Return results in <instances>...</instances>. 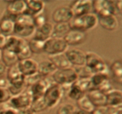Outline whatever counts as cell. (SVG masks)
<instances>
[{"label": "cell", "mask_w": 122, "mask_h": 114, "mask_svg": "<svg viewBox=\"0 0 122 114\" xmlns=\"http://www.w3.org/2000/svg\"><path fill=\"white\" fill-rule=\"evenodd\" d=\"M52 78L55 83L62 87H70L79 78L77 72L74 68L57 69L52 75Z\"/></svg>", "instance_id": "4"}, {"label": "cell", "mask_w": 122, "mask_h": 114, "mask_svg": "<svg viewBox=\"0 0 122 114\" xmlns=\"http://www.w3.org/2000/svg\"><path fill=\"white\" fill-rule=\"evenodd\" d=\"M33 20H34V23L36 27L38 28L48 22L47 15L44 11L40 14L33 17Z\"/></svg>", "instance_id": "36"}, {"label": "cell", "mask_w": 122, "mask_h": 114, "mask_svg": "<svg viewBox=\"0 0 122 114\" xmlns=\"http://www.w3.org/2000/svg\"><path fill=\"white\" fill-rule=\"evenodd\" d=\"M7 67L2 61H0V76H2L7 72Z\"/></svg>", "instance_id": "45"}, {"label": "cell", "mask_w": 122, "mask_h": 114, "mask_svg": "<svg viewBox=\"0 0 122 114\" xmlns=\"http://www.w3.org/2000/svg\"><path fill=\"white\" fill-rule=\"evenodd\" d=\"M8 3L7 6V13L14 17L25 13L27 10V4L24 0L6 1Z\"/></svg>", "instance_id": "18"}, {"label": "cell", "mask_w": 122, "mask_h": 114, "mask_svg": "<svg viewBox=\"0 0 122 114\" xmlns=\"http://www.w3.org/2000/svg\"><path fill=\"white\" fill-rule=\"evenodd\" d=\"M69 45L63 38L51 37L44 42V52L48 55L63 53L67 51Z\"/></svg>", "instance_id": "7"}, {"label": "cell", "mask_w": 122, "mask_h": 114, "mask_svg": "<svg viewBox=\"0 0 122 114\" xmlns=\"http://www.w3.org/2000/svg\"><path fill=\"white\" fill-rule=\"evenodd\" d=\"M7 79L10 85L20 89H26L25 84V76L19 70L17 64L8 68L7 71Z\"/></svg>", "instance_id": "9"}, {"label": "cell", "mask_w": 122, "mask_h": 114, "mask_svg": "<svg viewBox=\"0 0 122 114\" xmlns=\"http://www.w3.org/2000/svg\"><path fill=\"white\" fill-rule=\"evenodd\" d=\"M109 108L107 106L96 107L91 114H109Z\"/></svg>", "instance_id": "41"}, {"label": "cell", "mask_w": 122, "mask_h": 114, "mask_svg": "<svg viewBox=\"0 0 122 114\" xmlns=\"http://www.w3.org/2000/svg\"><path fill=\"white\" fill-rule=\"evenodd\" d=\"M43 78H44V77H42L38 72L35 74L32 75V76L25 77V86H26V87H29Z\"/></svg>", "instance_id": "38"}, {"label": "cell", "mask_w": 122, "mask_h": 114, "mask_svg": "<svg viewBox=\"0 0 122 114\" xmlns=\"http://www.w3.org/2000/svg\"><path fill=\"white\" fill-rule=\"evenodd\" d=\"M30 108H32L33 111L35 114L36 113L42 112H44L46 109H48V108L46 107L44 99H43V97L35 100L32 101Z\"/></svg>", "instance_id": "34"}, {"label": "cell", "mask_w": 122, "mask_h": 114, "mask_svg": "<svg viewBox=\"0 0 122 114\" xmlns=\"http://www.w3.org/2000/svg\"><path fill=\"white\" fill-rule=\"evenodd\" d=\"M91 113L87 112L84 111L83 110H81L80 109H76L75 112H74L73 114H91Z\"/></svg>", "instance_id": "47"}, {"label": "cell", "mask_w": 122, "mask_h": 114, "mask_svg": "<svg viewBox=\"0 0 122 114\" xmlns=\"http://www.w3.org/2000/svg\"><path fill=\"white\" fill-rule=\"evenodd\" d=\"M85 66L94 74L107 73L108 67L104 59L99 55L93 52L86 53Z\"/></svg>", "instance_id": "5"}, {"label": "cell", "mask_w": 122, "mask_h": 114, "mask_svg": "<svg viewBox=\"0 0 122 114\" xmlns=\"http://www.w3.org/2000/svg\"><path fill=\"white\" fill-rule=\"evenodd\" d=\"M74 69L77 72L79 78H89L92 75V73L85 65L83 66H76V68Z\"/></svg>", "instance_id": "37"}, {"label": "cell", "mask_w": 122, "mask_h": 114, "mask_svg": "<svg viewBox=\"0 0 122 114\" xmlns=\"http://www.w3.org/2000/svg\"><path fill=\"white\" fill-rule=\"evenodd\" d=\"M57 70L54 64L49 59L44 60L38 64V72L43 77L52 76V74Z\"/></svg>", "instance_id": "26"}, {"label": "cell", "mask_w": 122, "mask_h": 114, "mask_svg": "<svg viewBox=\"0 0 122 114\" xmlns=\"http://www.w3.org/2000/svg\"><path fill=\"white\" fill-rule=\"evenodd\" d=\"M15 17L10 14H5L0 20V30L5 36H12L14 33Z\"/></svg>", "instance_id": "17"}, {"label": "cell", "mask_w": 122, "mask_h": 114, "mask_svg": "<svg viewBox=\"0 0 122 114\" xmlns=\"http://www.w3.org/2000/svg\"><path fill=\"white\" fill-rule=\"evenodd\" d=\"M107 103L108 108H117L122 106V91L119 90H110L106 93Z\"/></svg>", "instance_id": "22"}, {"label": "cell", "mask_w": 122, "mask_h": 114, "mask_svg": "<svg viewBox=\"0 0 122 114\" xmlns=\"http://www.w3.org/2000/svg\"><path fill=\"white\" fill-rule=\"evenodd\" d=\"M17 66L20 72L25 77L38 73V63L32 58L20 61Z\"/></svg>", "instance_id": "16"}, {"label": "cell", "mask_w": 122, "mask_h": 114, "mask_svg": "<svg viewBox=\"0 0 122 114\" xmlns=\"http://www.w3.org/2000/svg\"><path fill=\"white\" fill-rule=\"evenodd\" d=\"M0 34H1V30H0Z\"/></svg>", "instance_id": "50"}, {"label": "cell", "mask_w": 122, "mask_h": 114, "mask_svg": "<svg viewBox=\"0 0 122 114\" xmlns=\"http://www.w3.org/2000/svg\"><path fill=\"white\" fill-rule=\"evenodd\" d=\"M93 10L98 17L114 15L116 11L114 2L106 0L93 1Z\"/></svg>", "instance_id": "10"}, {"label": "cell", "mask_w": 122, "mask_h": 114, "mask_svg": "<svg viewBox=\"0 0 122 114\" xmlns=\"http://www.w3.org/2000/svg\"><path fill=\"white\" fill-rule=\"evenodd\" d=\"M70 8L74 17L89 14L93 9V1L79 0L74 1L70 6Z\"/></svg>", "instance_id": "12"}, {"label": "cell", "mask_w": 122, "mask_h": 114, "mask_svg": "<svg viewBox=\"0 0 122 114\" xmlns=\"http://www.w3.org/2000/svg\"><path fill=\"white\" fill-rule=\"evenodd\" d=\"M75 83L81 89L83 92L86 93L90 90H92L90 77L89 78H79Z\"/></svg>", "instance_id": "32"}, {"label": "cell", "mask_w": 122, "mask_h": 114, "mask_svg": "<svg viewBox=\"0 0 122 114\" xmlns=\"http://www.w3.org/2000/svg\"><path fill=\"white\" fill-rule=\"evenodd\" d=\"M74 15L70 7L62 6L56 8L54 11L52 19L56 23H69L73 18Z\"/></svg>", "instance_id": "15"}, {"label": "cell", "mask_w": 122, "mask_h": 114, "mask_svg": "<svg viewBox=\"0 0 122 114\" xmlns=\"http://www.w3.org/2000/svg\"><path fill=\"white\" fill-rule=\"evenodd\" d=\"M71 30L85 32L95 28L98 24V18L94 13L73 17L69 23Z\"/></svg>", "instance_id": "3"}, {"label": "cell", "mask_w": 122, "mask_h": 114, "mask_svg": "<svg viewBox=\"0 0 122 114\" xmlns=\"http://www.w3.org/2000/svg\"><path fill=\"white\" fill-rule=\"evenodd\" d=\"M85 95V93L83 92L81 90V89L77 86H76L75 83H73L69 87V90L67 94L69 98L72 100H75L76 101Z\"/></svg>", "instance_id": "33"}, {"label": "cell", "mask_w": 122, "mask_h": 114, "mask_svg": "<svg viewBox=\"0 0 122 114\" xmlns=\"http://www.w3.org/2000/svg\"><path fill=\"white\" fill-rule=\"evenodd\" d=\"M10 83L7 78L4 77H0V87L8 88L9 86Z\"/></svg>", "instance_id": "44"}, {"label": "cell", "mask_w": 122, "mask_h": 114, "mask_svg": "<svg viewBox=\"0 0 122 114\" xmlns=\"http://www.w3.org/2000/svg\"><path fill=\"white\" fill-rule=\"evenodd\" d=\"M45 42L32 38L28 42V45L31 52L33 53H41L44 52Z\"/></svg>", "instance_id": "31"}, {"label": "cell", "mask_w": 122, "mask_h": 114, "mask_svg": "<svg viewBox=\"0 0 122 114\" xmlns=\"http://www.w3.org/2000/svg\"><path fill=\"white\" fill-rule=\"evenodd\" d=\"M88 98L95 107L106 106V94L98 89H92L86 93Z\"/></svg>", "instance_id": "20"}, {"label": "cell", "mask_w": 122, "mask_h": 114, "mask_svg": "<svg viewBox=\"0 0 122 114\" xmlns=\"http://www.w3.org/2000/svg\"><path fill=\"white\" fill-rule=\"evenodd\" d=\"M0 114H17V110L11 108L7 103L0 104Z\"/></svg>", "instance_id": "40"}, {"label": "cell", "mask_w": 122, "mask_h": 114, "mask_svg": "<svg viewBox=\"0 0 122 114\" xmlns=\"http://www.w3.org/2000/svg\"><path fill=\"white\" fill-rule=\"evenodd\" d=\"M90 79L92 89H98L106 94L112 90L107 73L94 74L91 76Z\"/></svg>", "instance_id": "11"}, {"label": "cell", "mask_w": 122, "mask_h": 114, "mask_svg": "<svg viewBox=\"0 0 122 114\" xmlns=\"http://www.w3.org/2000/svg\"><path fill=\"white\" fill-rule=\"evenodd\" d=\"M71 30L69 23H56L54 26L52 36L55 38H63Z\"/></svg>", "instance_id": "28"}, {"label": "cell", "mask_w": 122, "mask_h": 114, "mask_svg": "<svg viewBox=\"0 0 122 114\" xmlns=\"http://www.w3.org/2000/svg\"><path fill=\"white\" fill-rule=\"evenodd\" d=\"M7 42V37L2 34H0V49H3Z\"/></svg>", "instance_id": "43"}, {"label": "cell", "mask_w": 122, "mask_h": 114, "mask_svg": "<svg viewBox=\"0 0 122 114\" xmlns=\"http://www.w3.org/2000/svg\"><path fill=\"white\" fill-rule=\"evenodd\" d=\"M53 28V25L48 21L41 27L36 28L35 33L32 38L45 42L52 36Z\"/></svg>", "instance_id": "21"}, {"label": "cell", "mask_w": 122, "mask_h": 114, "mask_svg": "<svg viewBox=\"0 0 122 114\" xmlns=\"http://www.w3.org/2000/svg\"><path fill=\"white\" fill-rule=\"evenodd\" d=\"M32 102V97L29 91L25 90L17 96H12L7 104L9 106L15 110L24 109V108L30 107Z\"/></svg>", "instance_id": "8"}, {"label": "cell", "mask_w": 122, "mask_h": 114, "mask_svg": "<svg viewBox=\"0 0 122 114\" xmlns=\"http://www.w3.org/2000/svg\"><path fill=\"white\" fill-rule=\"evenodd\" d=\"M63 95V88L56 84H51L45 91L43 99L48 109L53 108L60 102Z\"/></svg>", "instance_id": "6"}, {"label": "cell", "mask_w": 122, "mask_h": 114, "mask_svg": "<svg viewBox=\"0 0 122 114\" xmlns=\"http://www.w3.org/2000/svg\"><path fill=\"white\" fill-rule=\"evenodd\" d=\"M111 72L114 80L122 84V63L120 61H115L111 66Z\"/></svg>", "instance_id": "30"}, {"label": "cell", "mask_w": 122, "mask_h": 114, "mask_svg": "<svg viewBox=\"0 0 122 114\" xmlns=\"http://www.w3.org/2000/svg\"><path fill=\"white\" fill-rule=\"evenodd\" d=\"M76 110L75 106L71 103H66L61 104L57 110V114H73Z\"/></svg>", "instance_id": "35"}, {"label": "cell", "mask_w": 122, "mask_h": 114, "mask_svg": "<svg viewBox=\"0 0 122 114\" xmlns=\"http://www.w3.org/2000/svg\"><path fill=\"white\" fill-rule=\"evenodd\" d=\"M48 59L54 64L57 69H64L72 67V65L68 60L65 53L48 55Z\"/></svg>", "instance_id": "24"}, {"label": "cell", "mask_w": 122, "mask_h": 114, "mask_svg": "<svg viewBox=\"0 0 122 114\" xmlns=\"http://www.w3.org/2000/svg\"><path fill=\"white\" fill-rule=\"evenodd\" d=\"M12 96L8 88L0 87V104L7 103Z\"/></svg>", "instance_id": "39"}, {"label": "cell", "mask_w": 122, "mask_h": 114, "mask_svg": "<svg viewBox=\"0 0 122 114\" xmlns=\"http://www.w3.org/2000/svg\"><path fill=\"white\" fill-rule=\"evenodd\" d=\"M36 29L33 17L32 15L24 13L15 17L14 34L17 36L23 39L29 38L34 35Z\"/></svg>", "instance_id": "1"}, {"label": "cell", "mask_w": 122, "mask_h": 114, "mask_svg": "<svg viewBox=\"0 0 122 114\" xmlns=\"http://www.w3.org/2000/svg\"><path fill=\"white\" fill-rule=\"evenodd\" d=\"M116 9L119 12L122 13V1H117L115 4Z\"/></svg>", "instance_id": "46"}, {"label": "cell", "mask_w": 122, "mask_h": 114, "mask_svg": "<svg viewBox=\"0 0 122 114\" xmlns=\"http://www.w3.org/2000/svg\"><path fill=\"white\" fill-rule=\"evenodd\" d=\"M1 54H2V50L0 49V58H1Z\"/></svg>", "instance_id": "49"}, {"label": "cell", "mask_w": 122, "mask_h": 114, "mask_svg": "<svg viewBox=\"0 0 122 114\" xmlns=\"http://www.w3.org/2000/svg\"><path fill=\"white\" fill-rule=\"evenodd\" d=\"M113 114H122V108H119L117 109Z\"/></svg>", "instance_id": "48"}, {"label": "cell", "mask_w": 122, "mask_h": 114, "mask_svg": "<svg viewBox=\"0 0 122 114\" xmlns=\"http://www.w3.org/2000/svg\"><path fill=\"white\" fill-rule=\"evenodd\" d=\"M79 109L89 113H92L96 107L93 104L87 95H83L82 97L76 101Z\"/></svg>", "instance_id": "29"}, {"label": "cell", "mask_w": 122, "mask_h": 114, "mask_svg": "<svg viewBox=\"0 0 122 114\" xmlns=\"http://www.w3.org/2000/svg\"><path fill=\"white\" fill-rule=\"evenodd\" d=\"M51 84L47 80L43 78L31 86L27 87L28 88L27 90L32 96V101L42 97L45 91Z\"/></svg>", "instance_id": "13"}, {"label": "cell", "mask_w": 122, "mask_h": 114, "mask_svg": "<svg viewBox=\"0 0 122 114\" xmlns=\"http://www.w3.org/2000/svg\"><path fill=\"white\" fill-rule=\"evenodd\" d=\"M87 38L86 33L85 32L71 30L63 38L66 42L69 45H77L82 44L85 41Z\"/></svg>", "instance_id": "19"}, {"label": "cell", "mask_w": 122, "mask_h": 114, "mask_svg": "<svg viewBox=\"0 0 122 114\" xmlns=\"http://www.w3.org/2000/svg\"><path fill=\"white\" fill-rule=\"evenodd\" d=\"M27 10L25 13L34 17L43 12L45 9V2L39 0H27Z\"/></svg>", "instance_id": "23"}, {"label": "cell", "mask_w": 122, "mask_h": 114, "mask_svg": "<svg viewBox=\"0 0 122 114\" xmlns=\"http://www.w3.org/2000/svg\"><path fill=\"white\" fill-rule=\"evenodd\" d=\"M4 48L16 53L19 61L31 58L32 55V53L29 47L28 42L23 38L17 36L12 35L7 37V42Z\"/></svg>", "instance_id": "2"}, {"label": "cell", "mask_w": 122, "mask_h": 114, "mask_svg": "<svg viewBox=\"0 0 122 114\" xmlns=\"http://www.w3.org/2000/svg\"><path fill=\"white\" fill-rule=\"evenodd\" d=\"M65 54L71 65L83 66L86 64V53L78 49H71L65 52Z\"/></svg>", "instance_id": "14"}, {"label": "cell", "mask_w": 122, "mask_h": 114, "mask_svg": "<svg viewBox=\"0 0 122 114\" xmlns=\"http://www.w3.org/2000/svg\"><path fill=\"white\" fill-rule=\"evenodd\" d=\"M1 59L8 68L16 65L19 62L17 55L5 48L2 49Z\"/></svg>", "instance_id": "27"}, {"label": "cell", "mask_w": 122, "mask_h": 114, "mask_svg": "<svg viewBox=\"0 0 122 114\" xmlns=\"http://www.w3.org/2000/svg\"><path fill=\"white\" fill-rule=\"evenodd\" d=\"M17 114H35L30 107L17 110Z\"/></svg>", "instance_id": "42"}, {"label": "cell", "mask_w": 122, "mask_h": 114, "mask_svg": "<svg viewBox=\"0 0 122 114\" xmlns=\"http://www.w3.org/2000/svg\"><path fill=\"white\" fill-rule=\"evenodd\" d=\"M98 17V16H97ZM98 23L102 28L107 30H114L118 26V21L114 15L98 17Z\"/></svg>", "instance_id": "25"}]
</instances>
